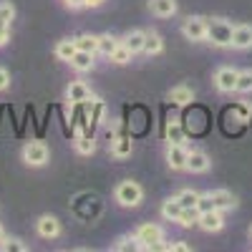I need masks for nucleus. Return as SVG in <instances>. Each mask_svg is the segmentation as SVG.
I'll use <instances>...</instances> for the list:
<instances>
[{
	"instance_id": "9b49d317",
	"label": "nucleus",
	"mask_w": 252,
	"mask_h": 252,
	"mask_svg": "<svg viewBox=\"0 0 252 252\" xmlns=\"http://www.w3.org/2000/svg\"><path fill=\"white\" fill-rule=\"evenodd\" d=\"M232 48H237V51L252 48V26H247V23L235 26V31H232Z\"/></svg>"
},
{
	"instance_id": "39448f33",
	"label": "nucleus",
	"mask_w": 252,
	"mask_h": 252,
	"mask_svg": "<svg viewBox=\"0 0 252 252\" xmlns=\"http://www.w3.org/2000/svg\"><path fill=\"white\" fill-rule=\"evenodd\" d=\"M182 33L187 40H204L207 38V18L202 15H189L182 23Z\"/></svg>"
},
{
	"instance_id": "f257e3e1",
	"label": "nucleus",
	"mask_w": 252,
	"mask_h": 252,
	"mask_svg": "<svg viewBox=\"0 0 252 252\" xmlns=\"http://www.w3.org/2000/svg\"><path fill=\"white\" fill-rule=\"evenodd\" d=\"M232 31L235 26L229 23V20L224 18H207V38L212 46L217 48H227V46H232Z\"/></svg>"
},
{
	"instance_id": "79ce46f5",
	"label": "nucleus",
	"mask_w": 252,
	"mask_h": 252,
	"mask_svg": "<svg viewBox=\"0 0 252 252\" xmlns=\"http://www.w3.org/2000/svg\"><path fill=\"white\" fill-rule=\"evenodd\" d=\"M250 240H252V227H250Z\"/></svg>"
},
{
	"instance_id": "b1692460",
	"label": "nucleus",
	"mask_w": 252,
	"mask_h": 252,
	"mask_svg": "<svg viewBox=\"0 0 252 252\" xmlns=\"http://www.w3.org/2000/svg\"><path fill=\"white\" fill-rule=\"evenodd\" d=\"M166 141L169 144H184L187 141V131H184V126L179 121H172L169 126H166Z\"/></svg>"
},
{
	"instance_id": "cd10ccee",
	"label": "nucleus",
	"mask_w": 252,
	"mask_h": 252,
	"mask_svg": "<svg viewBox=\"0 0 252 252\" xmlns=\"http://www.w3.org/2000/svg\"><path fill=\"white\" fill-rule=\"evenodd\" d=\"M114 250H116V252H136V250H141V242L136 240V235H134V237L124 235V237H119V240H116Z\"/></svg>"
},
{
	"instance_id": "2eb2a0df",
	"label": "nucleus",
	"mask_w": 252,
	"mask_h": 252,
	"mask_svg": "<svg viewBox=\"0 0 252 252\" xmlns=\"http://www.w3.org/2000/svg\"><path fill=\"white\" fill-rule=\"evenodd\" d=\"M166 98H169L172 103H177V106H187V103L194 101V91L189 86H174V89H169Z\"/></svg>"
},
{
	"instance_id": "4468645a",
	"label": "nucleus",
	"mask_w": 252,
	"mask_h": 252,
	"mask_svg": "<svg viewBox=\"0 0 252 252\" xmlns=\"http://www.w3.org/2000/svg\"><path fill=\"white\" fill-rule=\"evenodd\" d=\"M68 63H71V68H73V71L86 73V71L94 68V53H89V51H76L73 58H71Z\"/></svg>"
},
{
	"instance_id": "e433bc0d",
	"label": "nucleus",
	"mask_w": 252,
	"mask_h": 252,
	"mask_svg": "<svg viewBox=\"0 0 252 252\" xmlns=\"http://www.w3.org/2000/svg\"><path fill=\"white\" fill-rule=\"evenodd\" d=\"M174 250H179V252H189L192 247H189V245H187L184 240H177V242H174Z\"/></svg>"
},
{
	"instance_id": "58836bf2",
	"label": "nucleus",
	"mask_w": 252,
	"mask_h": 252,
	"mask_svg": "<svg viewBox=\"0 0 252 252\" xmlns=\"http://www.w3.org/2000/svg\"><path fill=\"white\" fill-rule=\"evenodd\" d=\"M103 0H83V8H98Z\"/></svg>"
},
{
	"instance_id": "6ab92c4d",
	"label": "nucleus",
	"mask_w": 252,
	"mask_h": 252,
	"mask_svg": "<svg viewBox=\"0 0 252 252\" xmlns=\"http://www.w3.org/2000/svg\"><path fill=\"white\" fill-rule=\"evenodd\" d=\"M182 204H179V199L177 197H172V199H166L164 204H161V217L164 220H169V222H177L179 220V215H182Z\"/></svg>"
},
{
	"instance_id": "c85d7f7f",
	"label": "nucleus",
	"mask_w": 252,
	"mask_h": 252,
	"mask_svg": "<svg viewBox=\"0 0 252 252\" xmlns=\"http://www.w3.org/2000/svg\"><path fill=\"white\" fill-rule=\"evenodd\" d=\"M131 56H134V53H131L129 48H126V46L121 43V46H119V48H116V51L109 56V61H111V63H116V66H126V63L131 61Z\"/></svg>"
},
{
	"instance_id": "473e14b6",
	"label": "nucleus",
	"mask_w": 252,
	"mask_h": 252,
	"mask_svg": "<svg viewBox=\"0 0 252 252\" xmlns=\"http://www.w3.org/2000/svg\"><path fill=\"white\" fill-rule=\"evenodd\" d=\"M0 18L8 20V23H13V18H15V5L10 3V0H3V3H0Z\"/></svg>"
},
{
	"instance_id": "423d86ee",
	"label": "nucleus",
	"mask_w": 252,
	"mask_h": 252,
	"mask_svg": "<svg viewBox=\"0 0 252 252\" xmlns=\"http://www.w3.org/2000/svg\"><path fill=\"white\" fill-rule=\"evenodd\" d=\"M237 76H240V71L232 68V66L217 68V73H215V86H217V91H220V94H232V91L237 89Z\"/></svg>"
},
{
	"instance_id": "a211bd4d",
	"label": "nucleus",
	"mask_w": 252,
	"mask_h": 252,
	"mask_svg": "<svg viewBox=\"0 0 252 252\" xmlns=\"http://www.w3.org/2000/svg\"><path fill=\"white\" fill-rule=\"evenodd\" d=\"M144 38H146V31H131V33H126V35L121 38V43L129 48L131 53H141V48H144Z\"/></svg>"
},
{
	"instance_id": "393cba45",
	"label": "nucleus",
	"mask_w": 252,
	"mask_h": 252,
	"mask_svg": "<svg viewBox=\"0 0 252 252\" xmlns=\"http://www.w3.org/2000/svg\"><path fill=\"white\" fill-rule=\"evenodd\" d=\"M119 46H121V40H119L116 35H109V33H106V35H98V53H103L106 58H109Z\"/></svg>"
},
{
	"instance_id": "7c9ffc66",
	"label": "nucleus",
	"mask_w": 252,
	"mask_h": 252,
	"mask_svg": "<svg viewBox=\"0 0 252 252\" xmlns=\"http://www.w3.org/2000/svg\"><path fill=\"white\" fill-rule=\"evenodd\" d=\"M240 94H252V71H240L237 76V89Z\"/></svg>"
},
{
	"instance_id": "412c9836",
	"label": "nucleus",
	"mask_w": 252,
	"mask_h": 252,
	"mask_svg": "<svg viewBox=\"0 0 252 252\" xmlns=\"http://www.w3.org/2000/svg\"><path fill=\"white\" fill-rule=\"evenodd\" d=\"M76 51L78 48H76L73 38H66V40H58V43H56V58H61V61H71Z\"/></svg>"
},
{
	"instance_id": "f03ea898",
	"label": "nucleus",
	"mask_w": 252,
	"mask_h": 252,
	"mask_svg": "<svg viewBox=\"0 0 252 252\" xmlns=\"http://www.w3.org/2000/svg\"><path fill=\"white\" fill-rule=\"evenodd\" d=\"M141 199H144V189H141L136 182L126 179V182H121V184L116 187V202H119L121 207H139Z\"/></svg>"
},
{
	"instance_id": "c9c22d12",
	"label": "nucleus",
	"mask_w": 252,
	"mask_h": 252,
	"mask_svg": "<svg viewBox=\"0 0 252 252\" xmlns=\"http://www.w3.org/2000/svg\"><path fill=\"white\" fill-rule=\"evenodd\" d=\"M10 86V73L5 68H0V91H5Z\"/></svg>"
},
{
	"instance_id": "ddd939ff",
	"label": "nucleus",
	"mask_w": 252,
	"mask_h": 252,
	"mask_svg": "<svg viewBox=\"0 0 252 252\" xmlns=\"http://www.w3.org/2000/svg\"><path fill=\"white\" fill-rule=\"evenodd\" d=\"M66 98H68L71 103H86V101L91 98V89H89L83 81H73L71 86L66 89Z\"/></svg>"
},
{
	"instance_id": "a878e982",
	"label": "nucleus",
	"mask_w": 252,
	"mask_h": 252,
	"mask_svg": "<svg viewBox=\"0 0 252 252\" xmlns=\"http://www.w3.org/2000/svg\"><path fill=\"white\" fill-rule=\"evenodd\" d=\"M76 40V48L78 51H89V53H98V35H78Z\"/></svg>"
},
{
	"instance_id": "ea45409f",
	"label": "nucleus",
	"mask_w": 252,
	"mask_h": 252,
	"mask_svg": "<svg viewBox=\"0 0 252 252\" xmlns=\"http://www.w3.org/2000/svg\"><path fill=\"white\" fill-rule=\"evenodd\" d=\"M237 114H240V119H242V121L247 119V109H245V106H240V109H237Z\"/></svg>"
},
{
	"instance_id": "c756f323",
	"label": "nucleus",
	"mask_w": 252,
	"mask_h": 252,
	"mask_svg": "<svg viewBox=\"0 0 252 252\" xmlns=\"http://www.w3.org/2000/svg\"><path fill=\"white\" fill-rule=\"evenodd\" d=\"M177 199H179L182 207H197V202H199V192H194V189H182V192L177 194Z\"/></svg>"
},
{
	"instance_id": "4be33fe9",
	"label": "nucleus",
	"mask_w": 252,
	"mask_h": 252,
	"mask_svg": "<svg viewBox=\"0 0 252 252\" xmlns=\"http://www.w3.org/2000/svg\"><path fill=\"white\" fill-rule=\"evenodd\" d=\"M76 152H78L81 157H91V154L96 152V139H94L91 134H81V136L76 139Z\"/></svg>"
},
{
	"instance_id": "bb28decb",
	"label": "nucleus",
	"mask_w": 252,
	"mask_h": 252,
	"mask_svg": "<svg viewBox=\"0 0 252 252\" xmlns=\"http://www.w3.org/2000/svg\"><path fill=\"white\" fill-rule=\"evenodd\" d=\"M197 222H199V209L197 207H184L179 220H177V224H182V227H197Z\"/></svg>"
},
{
	"instance_id": "0eeeda50",
	"label": "nucleus",
	"mask_w": 252,
	"mask_h": 252,
	"mask_svg": "<svg viewBox=\"0 0 252 252\" xmlns=\"http://www.w3.org/2000/svg\"><path fill=\"white\" fill-rule=\"evenodd\" d=\"M187 157L189 152L184 149V144H169L166 146V164L174 172H184L187 169Z\"/></svg>"
},
{
	"instance_id": "20e7f679",
	"label": "nucleus",
	"mask_w": 252,
	"mask_h": 252,
	"mask_svg": "<svg viewBox=\"0 0 252 252\" xmlns=\"http://www.w3.org/2000/svg\"><path fill=\"white\" fill-rule=\"evenodd\" d=\"M48 157H51V152L43 141H28L23 146V161L28 166H43V164H48Z\"/></svg>"
},
{
	"instance_id": "6e6552de",
	"label": "nucleus",
	"mask_w": 252,
	"mask_h": 252,
	"mask_svg": "<svg viewBox=\"0 0 252 252\" xmlns=\"http://www.w3.org/2000/svg\"><path fill=\"white\" fill-rule=\"evenodd\" d=\"M197 227H202L204 232H220L224 227V217H222L220 209H207V212H199Z\"/></svg>"
},
{
	"instance_id": "7ed1b4c3",
	"label": "nucleus",
	"mask_w": 252,
	"mask_h": 252,
	"mask_svg": "<svg viewBox=\"0 0 252 252\" xmlns=\"http://www.w3.org/2000/svg\"><path fill=\"white\" fill-rule=\"evenodd\" d=\"M136 240L141 242V250H157L164 242V229L154 222H146L136 229Z\"/></svg>"
},
{
	"instance_id": "72a5a7b5",
	"label": "nucleus",
	"mask_w": 252,
	"mask_h": 252,
	"mask_svg": "<svg viewBox=\"0 0 252 252\" xmlns=\"http://www.w3.org/2000/svg\"><path fill=\"white\" fill-rule=\"evenodd\" d=\"M8 40H10V23L0 18V46H5Z\"/></svg>"
},
{
	"instance_id": "f8f14e48",
	"label": "nucleus",
	"mask_w": 252,
	"mask_h": 252,
	"mask_svg": "<svg viewBox=\"0 0 252 252\" xmlns=\"http://www.w3.org/2000/svg\"><path fill=\"white\" fill-rule=\"evenodd\" d=\"M209 157L204 154V152H197V149H192L189 152V157H187V172H192V174H204L207 169H209Z\"/></svg>"
},
{
	"instance_id": "1a4fd4ad",
	"label": "nucleus",
	"mask_w": 252,
	"mask_h": 252,
	"mask_svg": "<svg viewBox=\"0 0 252 252\" xmlns=\"http://www.w3.org/2000/svg\"><path fill=\"white\" fill-rule=\"evenodd\" d=\"M35 229H38V235L43 240H56L61 235V222L53 215H43V217H38Z\"/></svg>"
},
{
	"instance_id": "f704fd0d",
	"label": "nucleus",
	"mask_w": 252,
	"mask_h": 252,
	"mask_svg": "<svg viewBox=\"0 0 252 252\" xmlns=\"http://www.w3.org/2000/svg\"><path fill=\"white\" fill-rule=\"evenodd\" d=\"M197 209L199 212H207V209H215V202L209 199V194H199V202H197Z\"/></svg>"
},
{
	"instance_id": "2f4dec72",
	"label": "nucleus",
	"mask_w": 252,
	"mask_h": 252,
	"mask_svg": "<svg viewBox=\"0 0 252 252\" xmlns=\"http://www.w3.org/2000/svg\"><path fill=\"white\" fill-rule=\"evenodd\" d=\"M0 250H5V252H26L28 247L20 240H15V237H5V240H0Z\"/></svg>"
},
{
	"instance_id": "9d476101",
	"label": "nucleus",
	"mask_w": 252,
	"mask_h": 252,
	"mask_svg": "<svg viewBox=\"0 0 252 252\" xmlns=\"http://www.w3.org/2000/svg\"><path fill=\"white\" fill-rule=\"evenodd\" d=\"M207 194L215 202V209H220V212H229V209L237 207V197L232 192H227V189H212V192H207Z\"/></svg>"
},
{
	"instance_id": "aec40b11",
	"label": "nucleus",
	"mask_w": 252,
	"mask_h": 252,
	"mask_svg": "<svg viewBox=\"0 0 252 252\" xmlns=\"http://www.w3.org/2000/svg\"><path fill=\"white\" fill-rule=\"evenodd\" d=\"M111 154H114L116 159H126V157L131 154V139H129V136L114 139V141H111Z\"/></svg>"
},
{
	"instance_id": "dca6fc26",
	"label": "nucleus",
	"mask_w": 252,
	"mask_h": 252,
	"mask_svg": "<svg viewBox=\"0 0 252 252\" xmlns=\"http://www.w3.org/2000/svg\"><path fill=\"white\" fill-rule=\"evenodd\" d=\"M149 10L159 18H172L177 13V0H149Z\"/></svg>"
},
{
	"instance_id": "f3484780",
	"label": "nucleus",
	"mask_w": 252,
	"mask_h": 252,
	"mask_svg": "<svg viewBox=\"0 0 252 252\" xmlns=\"http://www.w3.org/2000/svg\"><path fill=\"white\" fill-rule=\"evenodd\" d=\"M164 51V40H161V35L157 33V31H149L146 33V38H144V48H141V53H146V56H159Z\"/></svg>"
},
{
	"instance_id": "5701e85b",
	"label": "nucleus",
	"mask_w": 252,
	"mask_h": 252,
	"mask_svg": "<svg viewBox=\"0 0 252 252\" xmlns=\"http://www.w3.org/2000/svg\"><path fill=\"white\" fill-rule=\"evenodd\" d=\"M86 103H89V119H91V124H101V121H103V114H106V106H103V101L91 96Z\"/></svg>"
},
{
	"instance_id": "4c0bfd02",
	"label": "nucleus",
	"mask_w": 252,
	"mask_h": 252,
	"mask_svg": "<svg viewBox=\"0 0 252 252\" xmlns=\"http://www.w3.org/2000/svg\"><path fill=\"white\" fill-rule=\"evenodd\" d=\"M63 3H66L68 8H73V10L76 8H83V0H63Z\"/></svg>"
},
{
	"instance_id": "a19ab883",
	"label": "nucleus",
	"mask_w": 252,
	"mask_h": 252,
	"mask_svg": "<svg viewBox=\"0 0 252 252\" xmlns=\"http://www.w3.org/2000/svg\"><path fill=\"white\" fill-rule=\"evenodd\" d=\"M0 240H3V227H0Z\"/></svg>"
}]
</instances>
